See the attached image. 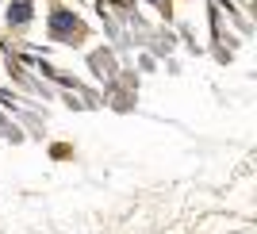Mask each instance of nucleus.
Returning <instances> with one entry per match:
<instances>
[{
    "instance_id": "1",
    "label": "nucleus",
    "mask_w": 257,
    "mask_h": 234,
    "mask_svg": "<svg viewBox=\"0 0 257 234\" xmlns=\"http://www.w3.org/2000/svg\"><path fill=\"white\" fill-rule=\"evenodd\" d=\"M50 27H54V35H62V39H69V31H77V20L69 16V12H58L50 20Z\"/></svg>"
},
{
    "instance_id": "2",
    "label": "nucleus",
    "mask_w": 257,
    "mask_h": 234,
    "mask_svg": "<svg viewBox=\"0 0 257 234\" xmlns=\"http://www.w3.org/2000/svg\"><path fill=\"white\" fill-rule=\"evenodd\" d=\"M31 20V4L27 0H16V8H12V23H27Z\"/></svg>"
}]
</instances>
